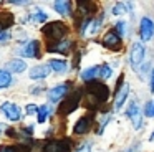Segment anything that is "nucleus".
<instances>
[{
	"label": "nucleus",
	"instance_id": "f257e3e1",
	"mask_svg": "<svg viewBox=\"0 0 154 152\" xmlns=\"http://www.w3.org/2000/svg\"><path fill=\"white\" fill-rule=\"evenodd\" d=\"M42 32H43V35L47 36L50 41H55V43H51V45H57V43L63 41L65 36L68 35V26L61 22H50L48 25L43 26ZM51 45H48V46H51Z\"/></svg>",
	"mask_w": 154,
	"mask_h": 152
},
{
	"label": "nucleus",
	"instance_id": "f03ea898",
	"mask_svg": "<svg viewBox=\"0 0 154 152\" xmlns=\"http://www.w3.org/2000/svg\"><path fill=\"white\" fill-rule=\"evenodd\" d=\"M88 91V106L94 108V106L103 104L108 99V88L101 83H90V86L86 88Z\"/></svg>",
	"mask_w": 154,
	"mask_h": 152
},
{
	"label": "nucleus",
	"instance_id": "7ed1b4c3",
	"mask_svg": "<svg viewBox=\"0 0 154 152\" xmlns=\"http://www.w3.org/2000/svg\"><path fill=\"white\" fill-rule=\"evenodd\" d=\"M144 61V46L141 45V41L133 43L131 46V53H129V63H131V68L133 69H139V66L143 65Z\"/></svg>",
	"mask_w": 154,
	"mask_h": 152
},
{
	"label": "nucleus",
	"instance_id": "20e7f679",
	"mask_svg": "<svg viewBox=\"0 0 154 152\" xmlns=\"http://www.w3.org/2000/svg\"><path fill=\"white\" fill-rule=\"evenodd\" d=\"M80 99H81V93L76 91L75 94H71L70 98L61 101V106H60V109H58V112H60V114H65V116L73 112L75 109L78 108V104H80Z\"/></svg>",
	"mask_w": 154,
	"mask_h": 152
},
{
	"label": "nucleus",
	"instance_id": "39448f33",
	"mask_svg": "<svg viewBox=\"0 0 154 152\" xmlns=\"http://www.w3.org/2000/svg\"><path fill=\"white\" fill-rule=\"evenodd\" d=\"M126 116L131 119L134 129H141V124H143V119H141V108H139V104H137L136 99H133V101L128 104Z\"/></svg>",
	"mask_w": 154,
	"mask_h": 152
},
{
	"label": "nucleus",
	"instance_id": "423d86ee",
	"mask_svg": "<svg viewBox=\"0 0 154 152\" xmlns=\"http://www.w3.org/2000/svg\"><path fill=\"white\" fill-rule=\"evenodd\" d=\"M17 53L23 58H35V56H40V41L38 40H32L27 45H23L22 48L17 50Z\"/></svg>",
	"mask_w": 154,
	"mask_h": 152
},
{
	"label": "nucleus",
	"instance_id": "0eeeda50",
	"mask_svg": "<svg viewBox=\"0 0 154 152\" xmlns=\"http://www.w3.org/2000/svg\"><path fill=\"white\" fill-rule=\"evenodd\" d=\"M154 35V22L149 17H143L139 23V36L143 41H149Z\"/></svg>",
	"mask_w": 154,
	"mask_h": 152
},
{
	"label": "nucleus",
	"instance_id": "6e6552de",
	"mask_svg": "<svg viewBox=\"0 0 154 152\" xmlns=\"http://www.w3.org/2000/svg\"><path fill=\"white\" fill-rule=\"evenodd\" d=\"M104 48H109V50H121V36L118 35L116 30H109L106 35L103 36L101 40Z\"/></svg>",
	"mask_w": 154,
	"mask_h": 152
},
{
	"label": "nucleus",
	"instance_id": "1a4fd4ad",
	"mask_svg": "<svg viewBox=\"0 0 154 152\" xmlns=\"http://www.w3.org/2000/svg\"><path fill=\"white\" fill-rule=\"evenodd\" d=\"M93 119H94L93 114H86V116H83V117H80L76 122H75V126H73V132L78 134V135L86 134V132L90 131L91 124H93Z\"/></svg>",
	"mask_w": 154,
	"mask_h": 152
},
{
	"label": "nucleus",
	"instance_id": "9d476101",
	"mask_svg": "<svg viewBox=\"0 0 154 152\" xmlns=\"http://www.w3.org/2000/svg\"><path fill=\"white\" fill-rule=\"evenodd\" d=\"M0 111L4 112L10 121H20V117H22V109L17 104H14V102H8V101L4 102L0 106Z\"/></svg>",
	"mask_w": 154,
	"mask_h": 152
},
{
	"label": "nucleus",
	"instance_id": "9b49d317",
	"mask_svg": "<svg viewBox=\"0 0 154 152\" xmlns=\"http://www.w3.org/2000/svg\"><path fill=\"white\" fill-rule=\"evenodd\" d=\"M68 86H70L68 83H63V84H58V86H55V88H51L50 91H48V99H50L51 102H58L68 93Z\"/></svg>",
	"mask_w": 154,
	"mask_h": 152
},
{
	"label": "nucleus",
	"instance_id": "f8f14e48",
	"mask_svg": "<svg viewBox=\"0 0 154 152\" xmlns=\"http://www.w3.org/2000/svg\"><path fill=\"white\" fill-rule=\"evenodd\" d=\"M70 149H71V142L68 139H63V141H55L50 145H47L45 152H70Z\"/></svg>",
	"mask_w": 154,
	"mask_h": 152
},
{
	"label": "nucleus",
	"instance_id": "ddd939ff",
	"mask_svg": "<svg viewBox=\"0 0 154 152\" xmlns=\"http://www.w3.org/2000/svg\"><path fill=\"white\" fill-rule=\"evenodd\" d=\"M51 68L50 65H38V66H33L30 69V78L32 79H43L50 74Z\"/></svg>",
	"mask_w": 154,
	"mask_h": 152
},
{
	"label": "nucleus",
	"instance_id": "4468645a",
	"mask_svg": "<svg viewBox=\"0 0 154 152\" xmlns=\"http://www.w3.org/2000/svg\"><path fill=\"white\" fill-rule=\"evenodd\" d=\"M128 94H129V86L124 84L123 88H121L119 91L116 93V99H114V109H119L121 106H123L124 102H126Z\"/></svg>",
	"mask_w": 154,
	"mask_h": 152
},
{
	"label": "nucleus",
	"instance_id": "2eb2a0df",
	"mask_svg": "<svg viewBox=\"0 0 154 152\" xmlns=\"http://www.w3.org/2000/svg\"><path fill=\"white\" fill-rule=\"evenodd\" d=\"M27 69V63L23 59H12L7 63V71L8 73H22Z\"/></svg>",
	"mask_w": 154,
	"mask_h": 152
},
{
	"label": "nucleus",
	"instance_id": "dca6fc26",
	"mask_svg": "<svg viewBox=\"0 0 154 152\" xmlns=\"http://www.w3.org/2000/svg\"><path fill=\"white\" fill-rule=\"evenodd\" d=\"M96 76H100V66H91V68L85 69V71L81 73V79H83V81H88V83H91Z\"/></svg>",
	"mask_w": 154,
	"mask_h": 152
},
{
	"label": "nucleus",
	"instance_id": "f3484780",
	"mask_svg": "<svg viewBox=\"0 0 154 152\" xmlns=\"http://www.w3.org/2000/svg\"><path fill=\"white\" fill-rule=\"evenodd\" d=\"M14 23V15L8 12H0V32H5Z\"/></svg>",
	"mask_w": 154,
	"mask_h": 152
},
{
	"label": "nucleus",
	"instance_id": "a211bd4d",
	"mask_svg": "<svg viewBox=\"0 0 154 152\" xmlns=\"http://www.w3.org/2000/svg\"><path fill=\"white\" fill-rule=\"evenodd\" d=\"M70 46H71V43L68 41V40H63V41L57 43V45L48 46V51H53V53H68Z\"/></svg>",
	"mask_w": 154,
	"mask_h": 152
},
{
	"label": "nucleus",
	"instance_id": "6ab92c4d",
	"mask_svg": "<svg viewBox=\"0 0 154 152\" xmlns=\"http://www.w3.org/2000/svg\"><path fill=\"white\" fill-rule=\"evenodd\" d=\"M30 20H32V22H37V23H43V22H47V20H48V15L40 8V7H37V8L32 12Z\"/></svg>",
	"mask_w": 154,
	"mask_h": 152
},
{
	"label": "nucleus",
	"instance_id": "aec40b11",
	"mask_svg": "<svg viewBox=\"0 0 154 152\" xmlns=\"http://www.w3.org/2000/svg\"><path fill=\"white\" fill-rule=\"evenodd\" d=\"M50 68L57 73H65L68 69V63L65 59H50Z\"/></svg>",
	"mask_w": 154,
	"mask_h": 152
},
{
	"label": "nucleus",
	"instance_id": "412c9836",
	"mask_svg": "<svg viewBox=\"0 0 154 152\" xmlns=\"http://www.w3.org/2000/svg\"><path fill=\"white\" fill-rule=\"evenodd\" d=\"M53 7H55V10H57L58 13H61V15H68V13L71 12V3L70 2H66V0H63V2H55L53 3Z\"/></svg>",
	"mask_w": 154,
	"mask_h": 152
},
{
	"label": "nucleus",
	"instance_id": "4be33fe9",
	"mask_svg": "<svg viewBox=\"0 0 154 152\" xmlns=\"http://www.w3.org/2000/svg\"><path fill=\"white\" fill-rule=\"evenodd\" d=\"M10 83H12V74L8 71H5V69H0V89L8 88Z\"/></svg>",
	"mask_w": 154,
	"mask_h": 152
},
{
	"label": "nucleus",
	"instance_id": "5701e85b",
	"mask_svg": "<svg viewBox=\"0 0 154 152\" xmlns=\"http://www.w3.org/2000/svg\"><path fill=\"white\" fill-rule=\"evenodd\" d=\"M48 114H50V108L48 104H43L38 108V122H45L48 119Z\"/></svg>",
	"mask_w": 154,
	"mask_h": 152
},
{
	"label": "nucleus",
	"instance_id": "b1692460",
	"mask_svg": "<svg viewBox=\"0 0 154 152\" xmlns=\"http://www.w3.org/2000/svg\"><path fill=\"white\" fill-rule=\"evenodd\" d=\"M114 30L118 32V35H119V36H124V35L128 33L126 22H124V20H119V22H116V25H114Z\"/></svg>",
	"mask_w": 154,
	"mask_h": 152
},
{
	"label": "nucleus",
	"instance_id": "393cba45",
	"mask_svg": "<svg viewBox=\"0 0 154 152\" xmlns=\"http://www.w3.org/2000/svg\"><path fill=\"white\" fill-rule=\"evenodd\" d=\"M111 74H113V69H111V66H109V65H103V66H100V76H101L103 79L111 78Z\"/></svg>",
	"mask_w": 154,
	"mask_h": 152
},
{
	"label": "nucleus",
	"instance_id": "a878e982",
	"mask_svg": "<svg viewBox=\"0 0 154 152\" xmlns=\"http://www.w3.org/2000/svg\"><path fill=\"white\" fill-rule=\"evenodd\" d=\"M0 152H27L20 147V145H5V147H0Z\"/></svg>",
	"mask_w": 154,
	"mask_h": 152
},
{
	"label": "nucleus",
	"instance_id": "bb28decb",
	"mask_svg": "<svg viewBox=\"0 0 154 152\" xmlns=\"http://www.w3.org/2000/svg\"><path fill=\"white\" fill-rule=\"evenodd\" d=\"M124 7H128V3H116V5L113 7V13L114 15H119V13H124V12H128V8H124Z\"/></svg>",
	"mask_w": 154,
	"mask_h": 152
},
{
	"label": "nucleus",
	"instance_id": "cd10ccee",
	"mask_svg": "<svg viewBox=\"0 0 154 152\" xmlns=\"http://www.w3.org/2000/svg\"><path fill=\"white\" fill-rule=\"evenodd\" d=\"M27 114H28V116L38 114V108H37L35 104H28V106H27Z\"/></svg>",
	"mask_w": 154,
	"mask_h": 152
},
{
	"label": "nucleus",
	"instance_id": "c85d7f7f",
	"mask_svg": "<svg viewBox=\"0 0 154 152\" xmlns=\"http://www.w3.org/2000/svg\"><path fill=\"white\" fill-rule=\"evenodd\" d=\"M152 111H154V102H147L146 104V114L152 117Z\"/></svg>",
	"mask_w": 154,
	"mask_h": 152
},
{
	"label": "nucleus",
	"instance_id": "c756f323",
	"mask_svg": "<svg viewBox=\"0 0 154 152\" xmlns=\"http://www.w3.org/2000/svg\"><path fill=\"white\" fill-rule=\"evenodd\" d=\"M10 38V32L5 30V32H0V41H5V40Z\"/></svg>",
	"mask_w": 154,
	"mask_h": 152
},
{
	"label": "nucleus",
	"instance_id": "7c9ffc66",
	"mask_svg": "<svg viewBox=\"0 0 154 152\" xmlns=\"http://www.w3.org/2000/svg\"><path fill=\"white\" fill-rule=\"evenodd\" d=\"M76 152H91V145L90 144H85V145H81Z\"/></svg>",
	"mask_w": 154,
	"mask_h": 152
},
{
	"label": "nucleus",
	"instance_id": "2f4dec72",
	"mask_svg": "<svg viewBox=\"0 0 154 152\" xmlns=\"http://www.w3.org/2000/svg\"><path fill=\"white\" fill-rule=\"evenodd\" d=\"M151 91L154 93V69H152V73H151Z\"/></svg>",
	"mask_w": 154,
	"mask_h": 152
},
{
	"label": "nucleus",
	"instance_id": "473e14b6",
	"mask_svg": "<svg viewBox=\"0 0 154 152\" xmlns=\"http://www.w3.org/2000/svg\"><path fill=\"white\" fill-rule=\"evenodd\" d=\"M149 141H151V142H154V132H152V134H151V137H149Z\"/></svg>",
	"mask_w": 154,
	"mask_h": 152
},
{
	"label": "nucleus",
	"instance_id": "72a5a7b5",
	"mask_svg": "<svg viewBox=\"0 0 154 152\" xmlns=\"http://www.w3.org/2000/svg\"><path fill=\"white\" fill-rule=\"evenodd\" d=\"M4 127H5V126L2 124V122H0V131H4Z\"/></svg>",
	"mask_w": 154,
	"mask_h": 152
},
{
	"label": "nucleus",
	"instance_id": "f704fd0d",
	"mask_svg": "<svg viewBox=\"0 0 154 152\" xmlns=\"http://www.w3.org/2000/svg\"><path fill=\"white\" fill-rule=\"evenodd\" d=\"M152 116H154V111H152Z\"/></svg>",
	"mask_w": 154,
	"mask_h": 152
}]
</instances>
